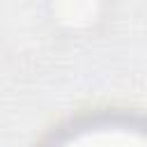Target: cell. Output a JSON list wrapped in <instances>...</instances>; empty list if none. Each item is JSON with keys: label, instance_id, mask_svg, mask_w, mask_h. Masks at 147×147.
<instances>
[{"label": "cell", "instance_id": "6da1fadb", "mask_svg": "<svg viewBox=\"0 0 147 147\" xmlns=\"http://www.w3.org/2000/svg\"><path fill=\"white\" fill-rule=\"evenodd\" d=\"M51 23L67 34L94 30L108 9V0H46Z\"/></svg>", "mask_w": 147, "mask_h": 147}]
</instances>
